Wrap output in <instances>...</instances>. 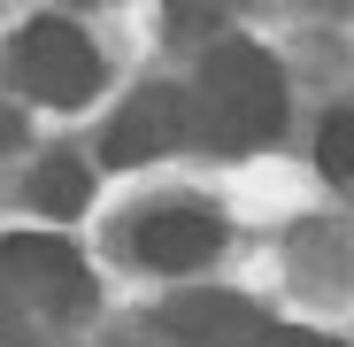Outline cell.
Here are the masks:
<instances>
[{
	"instance_id": "1",
	"label": "cell",
	"mask_w": 354,
	"mask_h": 347,
	"mask_svg": "<svg viewBox=\"0 0 354 347\" xmlns=\"http://www.w3.org/2000/svg\"><path fill=\"white\" fill-rule=\"evenodd\" d=\"M193 124H201V139H216L231 154L277 139V124H285V78H277V62L254 39H216L208 46L201 85H193Z\"/></svg>"
},
{
	"instance_id": "2",
	"label": "cell",
	"mask_w": 354,
	"mask_h": 347,
	"mask_svg": "<svg viewBox=\"0 0 354 347\" xmlns=\"http://www.w3.org/2000/svg\"><path fill=\"white\" fill-rule=\"evenodd\" d=\"M93 309V278L70 240L16 231L0 240V339H31L39 317H77Z\"/></svg>"
},
{
	"instance_id": "3",
	"label": "cell",
	"mask_w": 354,
	"mask_h": 347,
	"mask_svg": "<svg viewBox=\"0 0 354 347\" xmlns=\"http://www.w3.org/2000/svg\"><path fill=\"white\" fill-rule=\"evenodd\" d=\"M0 78H8V93L39 100V108H77L93 100L100 85V54L93 39L70 24V16H39L8 39V54H0Z\"/></svg>"
},
{
	"instance_id": "4",
	"label": "cell",
	"mask_w": 354,
	"mask_h": 347,
	"mask_svg": "<svg viewBox=\"0 0 354 347\" xmlns=\"http://www.w3.org/2000/svg\"><path fill=\"white\" fill-rule=\"evenodd\" d=\"M162 324H169L177 347H339V339L301 332V324H270L239 294H185V301L162 309Z\"/></svg>"
},
{
	"instance_id": "5",
	"label": "cell",
	"mask_w": 354,
	"mask_h": 347,
	"mask_svg": "<svg viewBox=\"0 0 354 347\" xmlns=\"http://www.w3.org/2000/svg\"><path fill=\"white\" fill-rule=\"evenodd\" d=\"M185 139H201V124H193V93H177V85H139L124 108L108 116V132H100V162L131 170V162H154V154L185 147Z\"/></svg>"
},
{
	"instance_id": "6",
	"label": "cell",
	"mask_w": 354,
	"mask_h": 347,
	"mask_svg": "<svg viewBox=\"0 0 354 347\" xmlns=\"http://www.w3.org/2000/svg\"><path fill=\"white\" fill-rule=\"evenodd\" d=\"M216 247H223V224L208 216V208H154V216H139L131 224V255L147 263V270H201V263H216Z\"/></svg>"
},
{
	"instance_id": "7",
	"label": "cell",
	"mask_w": 354,
	"mask_h": 347,
	"mask_svg": "<svg viewBox=\"0 0 354 347\" xmlns=\"http://www.w3.org/2000/svg\"><path fill=\"white\" fill-rule=\"evenodd\" d=\"M31 201H39L46 216H77V208L93 201V170H85L77 154H46V162L31 170Z\"/></svg>"
},
{
	"instance_id": "8",
	"label": "cell",
	"mask_w": 354,
	"mask_h": 347,
	"mask_svg": "<svg viewBox=\"0 0 354 347\" xmlns=\"http://www.w3.org/2000/svg\"><path fill=\"white\" fill-rule=\"evenodd\" d=\"M316 162L331 170V178H354V108L324 116V132H316Z\"/></svg>"
}]
</instances>
